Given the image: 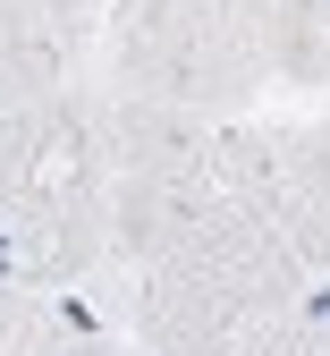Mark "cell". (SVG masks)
I'll use <instances>...</instances> for the list:
<instances>
[{
  "label": "cell",
  "mask_w": 330,
  "mask_h": 356,
  "mask_svg": "<svg viewBox=\"0 0 330 356\" xmlns=\"http://www.w3.org/2000/svg\"><path fill=\"white\" fill-rule=\"evenodd\" d=\"M85 42H93V0H0V111L68 94Z\"/></svg>",
  "instance_id": "cell-4"
},
{
  "label": "cell",
  "mask_w": 330,
  "mask_h": 356,
  "mask_svg": "<svg viewBox=\"0 0 330 356\" xmlns=\"http://www.w3.org/2000/svg\"><path fill=\"white\" fill-rule=\"evenodd\" d=\"M229 9L254 26L263 60H271V85H305V94L330 85V42H322L330 0H229Z\"/></svg>",
  "instance_id": "cell-6"
},
{
  "label": "cell",
  "mask_w": 330,
  "mask_h": 356,
  "mask_svg": "<svg viewBox=\"0 0 330 356\" xmlns=\"http://www.w3.org/2000/svg\"><path fill=\"white\" fill-rule=\"evenodd\" d=\"M102 60L119 102H161L186 119H229L271 85L263 42L229 0H110Z\"/></svg>",
  "instance_id": "cell-1"
},
{
  "label": "cell",
  "mask_w": 330,
  "mask_h": 356,
  "mask_svg": "<svg viewBox=\"0 0 330 356\" xmlns=\"http://www.w3.org/2000/svg\"><path fill=\"white\" fill-rule=\"evenodd\" d=\"M170 272H186L204 297H220L246 331L288 323V314H297V297L313 289V280H305V263L288 254V238H279L254 204L220 195V187H212V204H204L195 220H186V238L170 246Z\"/></svg>",
  "instance_id": "cell-2"
},
{
  "label": "cell",
  "mask_w": 330,
  "mask_h": 356,
  "mask_svg": "<svg viewBox=\"0 0 330 356\" xmlns=\"http://www.w3.org/2000/svg\"><path fill=\"white\" fill-rule=\"evenodd\" d=\"M127 280H135V339H145V356H238L246 348V323L220 297H204L186 272L153 263V272H127Z\"/></svg>",
  "instance_id": "cell-5"
},
{
  "label": "cell",
  "mask_w": 330,
  "mask_h": 356,
  "mask_svg": "<svg viewBox=\"0 0 330 356\" xmlns=\"http://www.w3.org/2000/svg\"><path fill=\"white\" fill-rule=\"evenodd\" d=\"M26 314H34V305H26V297H17L9 280H0V356H9V339L26 331Z\"/></svg>",
  "instance_id": "cell-8"
},
{
  "label": "cell",
  "mask_w": 330,
  "mask_h": 356,
  "mask_svg": "<svg viewBox=\"0 0 330 356\" xmlns=\"http://www.w3.org/2000/svg\"><path fill=\"white\" fill-rule=\"evenodd\" d=\"M322 42H330V9H322Z\"/></svg>",
  "instance_id": "cell-9"
},
{
  "label": "cell",
  "mask_w": 330,
  "mask_h": 356,
  "mask_svg": "<svg viewBox=\"0 0 330 356\" xmlns=\"http://www.w3.org/2000/svg\"><path fill=\"white\" fill-rule=\"evenodd\" d=\"M9 356H127V348H119L110 331L60 314V305H42V314H26V331L9 339Z\"/></svg>",
  "instance_id": "cell-7"
},
{
  "label": "cell",
  "mask_w": 330,
  "mask_h": 356,
  "mask_svg": "<svg viewBox=\"0 0 330 356\" xmlns=\"http://www.w3.org/2000/svg\"><path fill=\"white\" fill-rule=\"evenodd\" d=\"M102 187H212V119L102 94Z\"/></svg>",
  "instance_id": "cell-3"
}]
</instances>
